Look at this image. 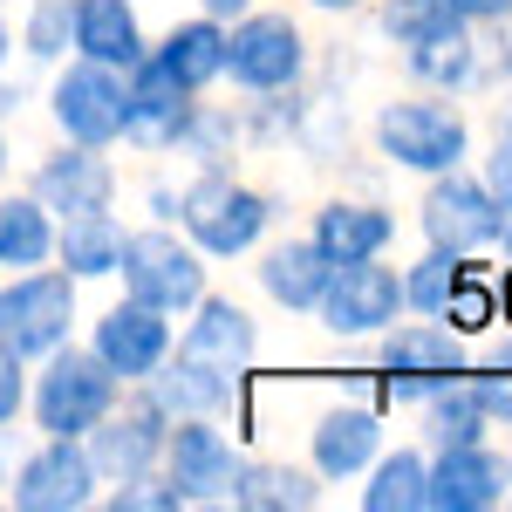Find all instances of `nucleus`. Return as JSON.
<instances>
[{
  "label": "nucleus",
  "mask_w": 512,
  "mask_h": 512,
  "mask_svg": "<svg viewBox=\"0 0 512 512\" xmlns=\"http://www.w3.org/2000/svg\"><path fill=\"white\" fill-rule=\"evenodd\" d=\"M485 253H444V246H424L410 267H396L403 274V315H431L444 321V301L458 294V280L472 274Z\"/></svg>",
  "instance_id": "obj_31"
},
{
  "label": "nucleus",
  "mask_w": 512,
  "mask_h": 512,
  "mask_svg": "<svg viewBox=\"0 0 512 512\" xmlns=\"http://www.w3.org/2000/svg\"><path fill=\"white\" fill-rule=\"evenodd\" d=\"M226 506L239 512H315L321 478L315 465H287V458H239V478L226 492Z\"/></svg>",
  "instance_id": "obj_26"
},
{
  "label": "nucleus",
  "mask_w": 512,
  "mask_h": 512,
  "mask_svg": "<svg viewBox=\"0 0 512 512\" xmlns=\"http://www.w3.org/2000/svg\"><path fill=\"white\" fill-rule=\"evenodd\" d=\"M424 472H431V451L424 444H383L362 472L355 506L362 512H424Z\"/></svg>",
  "instance_id": "obj_27"
},
{
  "label": "nucleus",
  "mask_w": 512,
  "mask_h": 512,
  "mask_svg": "<svg viewBox=\"0 0 512 512\" xmlns=\"http://www.w3.org/2000/svg\"><path fill=\"white\" fill-rule=\"evenodd\" d=\"M96 492H103V472L89 465L82 437H41L7 472V506L14 512H82L96 506Z\"/></svg>",
  "instance_id": "obj_12"
},
{
  "label": "nucleus",
  "mask_w": 512,
  "mask_h": 512,
  "mask_svg": "<svg viewBox=\"0 0 512 512\" xmlns=\"http://www.w3.org/2000/svg\"><path fill=\"white\" fill-rule=\"evenodd\" d=\"M369 144L390 171H410V178H437V171H458L472 164L478 130L472 117L458 110V96H437V89H410V96H390L376 117H369Z\"/></svg>",
  "instance_id": "obj_1"
},
{
  "label": "nucleus",
  "mask_w": 512,
  "mask_h": 512,
  "mask_svg": "<svg viewBox=\"0 0 512 512\" xmlns=\"http://www.w3.org/2000/svg\"><path fill=\"white\" fill-rule=\"evenodd\" d=\"M465 369H472V335H458L451 321L396 315L376 335V383H383V403H396V410H410L431 390L458 383Z\"/></svg>",
  "instance_id": "obj_4"
},
{
  "label": "nucleus",
  "mask_w": 512,
  "mask_h": 512,
  "mask_svg": "<svg viewBox=\"0 0 512 512\" xmlns=\"http://www.w3.org/2000/svg\"><path fill=\"white\" fill-rule=\"evenodd\" d=\"M328 274H335V260L308 233L301 239H260L253 246V280H260V294L274 308H287V315H315Z\"/></svg>",
  "instance_id": "obj_21"
},
{
  "label": "nucleus",
  "mask_w": 512,
  "mask_h": 512,
  "mask_svg": "<svg viewBox=\"0 0 512 512\" xmlns=\"http://www.w3.org/2000/svg\"><path fill=\"white\" fill-rule=\"evenodd\" d=\"M417 89H437V96H472L478 89V28H451V35L424 41V48H403Z\"/></svg>",
  "instance_id": "obj_30"
},
{
  "label": "nucleus",
  "mask_w": 512,
  "mask_h": 512,
  "mask_svg": "<svg viewBox=\"0 0 512 512\" xmlns=\"http://www.w3.org/2000/svg\"><path fill=\"white\" fill-rule=\"evenodd\" d=\"M171 342H178L171 315L144 308V301H130V294H117L103 315L89 321V355H96L117 383H144L164 355H171Z\"/></svg>",
  "instance_id": "obj_15"
},
{
  "label": "nucleus",
  "mask_w": 512,
  "mask_h": 512,
  "mask_svg": "<svg viewBox=\"0 0 512 512\" xmlns=\"http://www.w3.org/2000/svg\"><path fill=\"white\" fill-rule=\"evenodd\" d=\"M198 96L185 82H171L144 55L137 69H123V144L130 151H144V158H171L178 151V137H185V123H192Z\"/></svg>",
  "instance_id": "obj_13"
},
{
  "label": "nucleus",
  "mask_w": 512,
  "mask_h": 512,
  "mask_svg": "<svg viewBox=\"0 0 512 512\" xmlns=\"http://www.w3.org/2000/svg\"><path fill=\"white\" fill-rule=\"evenodd\" d=\"M96 506H110V512H185V499H178V485L151 465V472L110 478V485L96 492Z\"/></svg>",
  "instance_id": "obj_34"
},
{
  "label": "nucleus",
  "mask_w": 512,
  "mask_h": 512,
  "mask_svg": "<svg viewBox=\"0 0 512 512\" xmlns=\"http://www.w3.org/2000/svg\"><path fill=\"white\" fill-rule=\"evenodd\" d=\"M164 431H171V417H164V410L137 390V383H123L117 410H110L96 431L82 437V451H89V465L103 472V485H110V478L151 472V465H158V451H164Z\"/></svg>",
  "instance_id": "obj_18"
},
{
  "label": "nucleus",
  "mask_w": 512,
  "mask_h": 512,
  "mask_svg": "<svg viewBox=\"0 0 512 512\" xmlns=\"http://www.w3.org/2000/svg\"><path fill=\"white\" fill-rule=\"evenodd\" d=\"M478 178H485V192L512 212V137H492V151L478 158Z\"/></svg>",
  "instance_id": "obj_38"
},
{
  "label": "nucleus",
  "mask_w": 512,
  "mask_h": 512,
  "mask_svg": "<svg viewBox=\"0 0 512 512\" xmlns=\"http://www.w3.org/2000/svg\"><path fill=\"white\" fill-rule=\"evenodd\" d=\"M246 7H260V0H198V14H212L219 28H233L239 14H246Z\"/></svg>",
  "instance_id": "obj_42"
},
{
  "label": "nucleus",
  "mask_w": 512,
  "mask_h": 512,
  "mask_svg": "<svg viewBox=\"0 0 512 512\" xmlns=\"http://www.w3.org/2000/svg\"><path fill=\"white\" fill-rule=\"evenodd\" d=\"M144 55H151L171 82H185L192 96H205L212 82L226 76V28H219L212 14H185V21H171L164 35H151Z\"/></svg>",
  "instance_id": "obj_24"
},
{
  "label": "nucleus",
  "mask_w": 512,
  "mask_h": 512,
  "mask_svg": "<svg viewBox=\"0 0 512 512\" xmlns=\"http://www.w3.org/2000/svg\"><path fill=\"white\" fill-rule=\"evenodd\" d=\"M28 417V355H14L0 342V431Z\"/></svg>",
  "instance_id": "obj_37"
},
{
  "label": "nucleus",
  "mask_w": 512,
  "mask_h": 512,
  "mask_svg": "<svg viewBox=\"0 0 512 512\" xmlns=\"http://www.w3.org/2000/svg\"><path fill=\"white\" fill-rule=\"evenodd\" d=\"M55 260V212L35 192H0V267H48Z\"/></svg>",
  "instance_id": "obj_29"
},
{
  "label": "nucleus",
  "mask_w": 512,
  "mask_h": 512,
  "mask_svg": "<svg viewBox=\"0 0 512 512\" xmlns=\"http://www.w3.org/2000/svg\"><path fill=\"white\" fill-rule=\"evenodd\" d=\"M492 246H499V253H506V260H512V212H506V219H499V239H492Z\"/></svg>",
  "instance_id": "obj_45"
},
{
  "label": "nucleus",
  "mask_w": 512,
  "mask_h": 512,
  "mask_svg": "<svg viewBox=\"0 0 512 512\" xmlns=\"http://www.w3.org/2000/svg\"><path fill=\"white\" fill-rule=\"evenodd\" d=\"M472 362H485V369H512V328H485L478 335Z\"/></svg>",
  "instance_id": "obj_39"
},
{
  "label": "nucleus",
  "mask_w": 512,
  "mask_h": 512,
  "mask_svg": "<svg viewBox=\"0 0 512 512\" xmlns=\"http://www.w3.org/2000/svg\"><path fill=\"white\" fill-rule=\"evenodd\" d=\"M492 328H512V260L492 274Z\"/></svg>",
  "instance_id": "obj_41"
},
{
  "label": "nucleus",
  "mask_w": 512,
  "mask_h": 512,
  "mask_svg": "<svg viewBox=\"0 0 512 512\" xmlns=\"http://www.w3.org/2000/svg\"><path fill=\"white\" fill-rule=\"evenodd\" d=\"M390 444V424H383V403H328L315 424H308V465H315L321 485H355L369 472V458Z\"/></svg>",
  "instance_id": "obj_16"
},
{
  "label": "nucleus",
  "mask_w": 512,
  "mask_h": 512,
  "mask_svg": "<svg viewBox=\"0 0 512 512\" xmlns=\"http://www.w3.org/2000/svg\"><path fill=\"white\" fill-rule=\"evenodd\" d=\"M48 123L69 144H123V69H103L89 55H62L48 76Z\"/></svg>",
  "instance_id": "obj_8"
},
{
  "label": "nucleus",
  "mask_w": 512,
  "mask_h": 512,
  "mask_svg": "<svg viewBox=\"0 0 512 512\" xmlns=\"http://www.w3.org/2000/svg\"><path fill=\"white\" fill-rule=\"evenodd\" d=\"M499 137H512V96L499 103Z\"/></svg>",
  "instance_id": "obj_46"
},
{
  "label": "nucleus",
  "mask_w": 512,
  "mask_h": 512,
  "mask_svg": "<svg viewBox=\"0 0 512 512\" xmlns=\"http://www.w3.org/2000/svg\"><path fill=\"white\" fill-rule=\"evenodd\" d=\"M396 315H403V274L390 267V253L335 260V274H328V287L315 301V321L335 342H376Z\"/></svg>",
  "instance_id": "obj_10"
},
{
  "label": "nucleus",
  "mask_w": 512,
  "mask_h": 512,
  "mask_svg": "<svg viewBox=\"0 0 512 512\" xmlns=\"http://www.w3.org/2000/svg\"><path fill=\"white\" fill-rule=\"evenodd\" d=\"M144 14L137 0H76L69 7V55H89L103 69H137L144 62Z\"/></svg>",
  "instance_id": "obj_23"
},
{
  "label": "nucleus",
  "mask_w": 512,
  "mask_h": 512,
  "mask_svg": "<svg viewBox=\"0 0 512 512\" xmlns=\"http://www.w3.org/2000/svg\"><path fill=\"white\" fill-rule=\"evenodd\" d=\"M465 390H472V403L492 417V431H499V424L512 431V369H485V362H472V369H465Z\"/></svg>",
  "instance_id": "obj_36"
},
{
  "label": "nucleus",
  "mask_w": 512,
  "mask_h": 512,
  "mask_svg": "<svg viewBox=\"0 0 512 512\" xmlns=\"http://www.w3.org/2000/svg\"><path fill=\"white\" fill-rule=\"evenodd\" d=\"M308 239H315L328 260H376L396 246V212L383 198H321L315 219H308Z\"/></svg>",
  "instance_id": "obj_22"
},
{
  "label": "nucleus",
  "mask_w": 512,
  "mask_h": 512,
  "mask_svg": "<svg viewBox=\"0 0 512 512\" xmlns=\"http://www.w3.org/2000/svg\"><path fill=\"white\" fill-rule=\"evenodd\" d=\"M123 226L117 205H96V212H69L55 219V267L69 280H117V260H123Z\"/></svg>",
  "instance_id": "obj_25"
},
{
  "label": "nucleus",
  "mask_w": 512,
  "mask_h": 512,
  "mask_svg": "<svg viewBox=\"0 0 512 512\" xmlns=\"http://www.w3.org/2000/svg\"><path fill=\"white\" fill-rule=\"evenodd\" d=\"M499 219H506V205L485 192L472 164L437 171L417 192V233H424V246H444V253H492Z\"/></svg>",
  "instance_id": "obj_9"
},
{
  "label": "nucleus",
  "mask_w": 512,
  "mask_h": 512,
  "mask_svg": "<svg viewBox=\"0 0 512 512\" xmlns=\"http://www.w3.org/2000/svg\"><path fill=\"white\" fill-rule=\"evenodd\" d=\"M76 321H82V280H69L55 260L0 280V342L14 355L41 362L48 349L76 342Z\"/></svg>",
  "instance_id": "obj_7"
},
{
  "label": "nucleus",
  "mask_w": 512,
  "mask_h": 512,
  "mask_svg": "<svg viewBox=\"0 0 512 512\" xmlns=\"http://www.w3.org/2000/svg\"><path fill=\"white\" fill-rule=\"evenodd\" d=\"M137 390L151 396L164 417H233L239 403H246V376H226V369H212L198 355L171 349Z\"/></svg>",
  "instance_id": "obj_20"
},
{
  "label": "nucleus",
  "mask_w": 512,
  "mask_h": 512,
  "mask_svg": "<svg viewBox=\"0 0 512 512\" xmlns=\"http://www.w3.org/2000/svg\"><path fill=\"white\" fill-rule=\"evenodd\" d=\"M123 383L89 355V342H62L41 362H28V417L41 437H89L117 410Z\"/></svg>",
  "instance_id": "obj_3"
},
{
  "label": "nucleus",
  "mask_w": 512,
  "mask_h": 512,
  "mask_svg": "<svg viewBox=\"0 0 512 512\" xmlns=\"http://www.w3.org/2000/svg\"><path fill=\"white\" fill-rule=\"evenodd\" d=\"M506 506H512V492H506Z\"/></svg>",
  "instance_id": "obj_48"
},
{
  "label": "nucleus",
  "mask_w": 512,
  "mask_h": 512,
  "mask_svg": "<svg viewBox=\"0 0 512 512\" xmlns=\"http://www.w3.org/2000/svg\"><path fill=\"white\" fill-rule=\"evenodd\" d=\"M7 69H14V21L0 14V76H7Z\"/></svg>",
  "instance_id": "obj_44"
},
{
  "label": "nucleus",
  "mask_w": 512,
  "mask_h": 512,
  "mask_svg": "<svg viewBox=\"0 0 512 512\" xmlns=\"http://www.w3.org/2000/svg\"><path fill=\"white\" fill-rule=\"evenodd\" d=\"M178 321H185V335H178L171 349L198 355V362H212V369H226V376H253V369H260V321H253V308H239V301H226V294L205 287Z\"/></svg>",
  "instance_id": "obj_19"
},
{
  "label": "nucleus",
  "mask_w": 512,
  "mask_h": 512,
  "mask_svg": "<svg viewBox=\"0 0 512 512\" xmlns=\"http://www.w3.org/2000/svg\"><path fill=\"white\" fill-rule=\"evenodd\" d=\"M117 280H123L130 301H144V308H158V315L178 321L198 294L212 287V260H205L171 219H158V226H130V233H123Z\"/></svg>",
  "instance_id": "obj_6"
},
{
  "label": "nucleus",
  "mask_w": 512,
  "mask_h": 512,
  "mask_svg": "<svg viewBox=\"0 0 512 512\" xmlns=\"http://www.w3.org/2000/svg\"><path fill=\"white\" fill-rule=\"evenodd\" d=\"M274 219H280V198L246 185L239 171H192V185L171 205V226L192 239L205 260H246L274 233Z\"/></svg>",
  "instance_id": "obj_2"
},
{
  "label": "nucleus",
  "mask_w": 512,
  "mask_h": 512,
  "mask_svg": "<svg viewBox=\"0 0 512 512\" xmlns=\"http://www.w3.org/2000/svg\"><path fill=\"white\" fill-rule=\"evenodd\" d=\"M444 321H451L458 335H472V342L492 328V274H485V260H478L472 274L458 280V294L444 301Z\"/></svg>",
  "instance_id": "obj_35"
},
{
  "label": "nucleus",
  "mask_w": 512,
  "mask_h": 512,
  "mask_svg": "<svg viewBox=\"0 0 512 512\" xmlns=\"http://www.w3.org/2000/svg\"><path fill=\"white\" fill-rule=\"evenodd\" d=\"M28 192L55 212V219H69V212H96V205H117L123 178L117 164H110V151L103 144H55V151H41L35 171H28Z\"/></svg>",
  "instance_id": "obj_17"
},
{
  "label": "nucleus",
  "mask_w": 512,
  "mask_h": 512,
  "mask_svg": "<svg viewBox=\"0 0 512 512\" xmlns=\"http://www.w3.org/2000/svg\"><path fill=\"white\" fill-rule=\"evenodd\" d=\"M472 28H492V21H512V0H451Z\"/></svg>",
  "instance_id": "obj_40"
},
{
  "label": "nucleus",
  "mask_w": 512,
  "mask_h": 512,
  "mask_svg": "<svg viewBox=\"0 0 512 512\" xmlns=\"http://www.w3.org/2000/svg\"><path fill=\"white\" fill-rule=\"evenodd\" d=\"M369 7H376V28H383L390 48H424L451 28H472L451 0H369Z\"/></svg>",
  "instance_id": "obj_32"
},
{
  "label": "nucleus",
  "mask_w": 512,
  "mask_h": 512,
  "mask_svg": "<svg viewBox=\"0 0 512 512\" xmlns=\"http://www.w3.org/2000/svg\"><path fill=\"white\" fill-rule=\"evenodd\" d=\"M69 7H76V0H28V7H21L14 48H21L35 69H55V62L69 55Z\"/></svg>",
  "instance_id": "obj_33"
},
{
  "label": "nucleus",
  "mask_w": 512,
  "mask_h": 512,
  "mask_svg": "<svg viewBox=\"0 0 512 512\" xmlns=\"http://www.w3.org/2000/svg\"><path fill=\"white\" fill-rule=\"evenodd\" d=\"M410 424H417V444H424V451H451V444H478V437H492V417L472 403L465 376L444 383V390H431L424 403H410Z\"/></svg>",
  "instance_id": "obj_28"
},
{
  "label": "nucleus",
  "mask_w": 512,
  "mask_h": 512,
  "mask_svg": "<svg viewBox=\"0 0 512 512\" xmlns=\"http://www.w3.org/2000/svg\"><path fill=\"white\" fill-rule=\"evenodd\" d=\"M7 164H14V158H7V130H0V178H7Z\"/></svg>",
  "instance_id": "obj_47"
},
{
  "label": "nucleus",
  "mask_w": 512,
  "mask_h": 512,
  "mask_svg": "<svg viewBox=\"0 0 512 512\" xmlns=\"http://www.w3.org/2000/svg\"><path fill=\"white\" fill-rule=\"evenodd\" d=\"M308 7H315V14H335V21H349V14H362L369 0H308Z\"/></svg>",
  "instance_id": "obj_43"
},
{
  "label": "nucleus",
  "mask_w": 512,
  "mask_h": 512,
  "mask_svg": "<svg viewBox=\"0 0 512 512\" xmlns=\"http://www.w3.org/2000/svg\"><path fill=\"white\" fill-rule=\"evenodd\" d=\"M315 69V41L287 7H246L226 28V76L239 96H294Z\"/></svg>",
  "instance_id": "obj_5"
},
{
  "label": "nucleus",
  "mask_w": 512,
  "mask_h": 512,
  "mask_svg": "<svg viewBox=\"0 0 512 512\" xmlns=\"http://www.w3.org/2000/svg\"><path fill=\"white\" fill-rule=\"evenodd\" d=\"M239 458L246 451L233 444L226 417H171L158 472L178 485V499L192 512V506H226V492H233V478H239Z\"/></svg>",
  "instance_id": "obj_11"
},
{
  "label": "nucleus",
  "mask_w": 512,
  "mask_h": 512,
  "mask_svg": "<svg viewBox=\"0 0 512 512\" xmlns=\"http://www.w3.org/2000/svg\"><path fill=\"white\" fill-rule=\"evenodd\" d=\"M506 492H512V458L492 444V437L431 451L424 512H492V506H506Z\"/></svg>",
  "instance_id": "obj_14"
}]
</instances>
